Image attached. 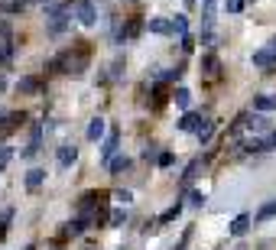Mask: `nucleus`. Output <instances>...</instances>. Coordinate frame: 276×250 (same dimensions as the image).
Instances as JSON below:
<instances>
[{
	"label": "nucleus",
	"mask_w": 276,
	"mask_h": 250,
	"mask_svg": "<svg viewBox=\"0 0 276 250\" xmlns=\"http://www.w3.org/2000/svg\"><path fill=\"white\" fill-rule=\"evenodd\" d=\"M52 68H62V71H72V75H82V71L88 68V49H85V42H75V49L62 52V56L52 62Z\"/></svg>",
	"instance_id": "1"
},
{
	"label": "nucleus",
	"mask_w": 276,
	"mask_h": 250,
	"mask_svg": "<svg viewBox=\"0 0 276 250\" xmlns=\"http://www.w3.org/2000/svg\"><path fill=\"white\" fill-rule=\"evenodd\" d=\"M68 16H72V7H59V4L46 7V30H49V36L65 33L68 30Z\"/></svg>",
	"instance_id": "2"
},
{
	"label": "nucleus",
	"mask_w": 276,
	"mask_h": 250,
	"mask_svg": "<svg viewBox=\"0 0 276 250\" xmlns=\"http://www.w3.org/2000/svg\"><path fill=\"white\" fill-rule=\"evenodd\" d=\"M72 13L78 16V23H82V26H94V23H97V7H94V0H75V4H72Z\"/></svg>",
	"instance_id": "3"
},
{
	"label": "nucleus",
	"mask_w": 276,
	"mask_h": 250,
	"mask_svg": "<svg viewBox=\"0 0 276 250\" xmlns=\"http://www.w3.org/2000/svg\"><path fill=\"white\" fill-rule=\"evenodd\" d=\"M104 198H108V192H88L85 198H82V205H78V208H82V214L88 218V211H94L97 205H101Z\"/></svg>",
	"instance_id": "4"
},
{
	"label": "nucleus",
	"mask_w": 276,
	"mask_h": 250,
	"mask_svg": "<svg viewBox=\"0 0 276 250\" xmlns=\"http://www.w3.org/2000/svg\"><path fill=\"white\" fill-rule=\"evenodd\" d=\"M254 65H257V68H273V65H276V52H273V49L254 52Z\"/></svg>",
	"instance_id": "5"
},
{
	"label": "nucleus",
	"mask_w": 276,
	"mask_h": 250,
	"mask_svg": "<svg viewBox=\"0 0 276 250\" xmlns=\"http://www.w3.org/2000/svg\"><path fill=\"white\" fill-rule=\"evenodd\" d=\"M244 127L250 130V133H270V130H273V127H270V120H266V117H260V114L247 117V123H244Z\"/></svg>",
	"instance_id": "6"
},
{
	"label": "nucleus",
	"mask_w": 276,
	"mask_h": 250,
	"mask_svg": "<svg viewBox=\"0 0 276 250\" xmlns=\"http://www.w3.org/2000/svg\"><path fill=\"white\" fill-rule=\"evenodd\" d=\"M146 26H149V33H159V36H169V33H172V20H166V16H153Z\"/></svg>",
	"instance_id": "7"
},
{
	"label": "nucleus",
	"mask_w": 276,
	"mask_h": 250,
	"mask_svg": "<svg viewBox=\"0 0 276 250\" xmlns=\"http://www.w3.org/2000/svg\"><path fill=\"white\" fill-rule=\"evenodd\" d=\"M56 159H59V166H62V169H68V166H72L75 159H78V149H75V146H59Z\"/></svg>",
	"instance_id": "8"
},
{
	"label": "nucleus",
	"mask_w": 276,
	"mask_h": 250,
	"mask_svg": "<svg viewBox=\"0 0 276 250\" xmlns=\"http://www.w3.org/2000/svg\"><path fill=\"white\" fill-rule=\"evenodd\" d=\"M104 133H108V120L104 117H94L91 123H88V140H101Z\"/></svg>",
	"instance_id": "9"
},
{
	"label": "nucleus",
	"mask_w": 276,
	"mask_h": 250,
	"mask_svg": "<svg viewBox=\"0 0 276 250\" xmlns=\"http://www.w3.org/2000/svg\"><path fill=\"white\" fill-rule=\"evenodd\" d=\"M247 231H250V218H247V214H237V218L231 221V234H234V237H244Z\"/></svg>",
	"instance_id": "10"
},
{
	"label": "nucleus",
	"mask_w": 276,
	"mask_h": 250,
	"mask_svg": "<svg viewBox=\"0 0 276 250\" xmlns=\"http://www.w3.org/2000/svg\"><path fill=\"white\" fill-rule=\"evenodd\" d=\"M202 71H205L208 78H218V71H221L218 56H202Z\"/></svg>",
	"instance_id": "11"
},
{
	"label": "nucleus",
	"mask_w": 276,
	"mask_h": 250,
	"mask_svg": "<svg viewBox=\"0 0 276 250\" xmlns=\"http://www.w3.org/2000/svg\"><path fill=\"white\" fill-rule=\"evenodd\" d=\"M33 0H0V10L4 13H23Z\"/></svg>",
	"instance_id": "12"
},
{
	"label": "nucleus",
	"mask_w": 276,
	"mask_h": 250,
	"mask_svg": "<svg viewBox=\"0 0 276 250\" xmlns=\"http://www.w3.org/2000/svg\"><path fill=\"white\" fill-rule=\"evenodd\" d=\"M39 143H42V123L33 127V140H30V146L23 149V156H36V153H39Z\"/></svg>",
	"instance_id": "13"
},
{
	"label": "nucleus",
	"mask_w": 276,
	"mask_h": 250,
	"mask_svg": "<svg viewBox=\"0 0 276 250\" xmlns=\"http://www.w3.org/2000/svg\"><path fill=\"white\" fill-rule=\"evenodd\" d=\"M198 127H202V117H198V114H185V117L179 120V130H182V133H195Z\"/></svg>",
	"instance_id": "14"
},
{
	"label": "nucleus",
	"mask_w": 276,
	"mask_h": 250,
	"mask_svg": "<svg viewBox=\"0 0 276 250\" xmlns=\"http://www.w3.org/2000/svg\"><path fill=\"white\" fill-rule=\"evenodd\" d=\"M46 182V169H30L26 172V189H39Z\"/></svg>",
	"instance_id": "15"
},
{
	"label": "nucleus",
	"mask_w": 276,
	"mask_h": 250,
	"mask_svg": "<svg viewBox=\"0 0 276 250\" xmlns=\"http://www.w3.org/2000/svg\"><path fill=\"white\" fill-rule=\"evenodd\" d=\"M254 107H257V111H276V94H257Z\"/></svg>",
	"instance_id": "16"
},
{
	"label": "nucleus",
	"mask_w": 276,
	"mask_h": 250,
	"mask_svg": "<svg viewBox=\"0 0 276 250\" xmlns=\"http://www.w3.org/2000/svg\"><path fill=\"white\" fill-rule=\"evenodd\" d=\"M114 153H117V133H111L108 140H104V149H101V159L104 163H111L114 159Z\"/></svg>",
	"instance_id": "17"
},
{
	"label": "nucleus",
	"mask_w": 276,
	"mask_h": 250,
	"mask_svg": "<svg viewBox=\"0 0 276 250\" xmlns=\"http://www.w3.org/2000/svg\"><path fill=\"white\" fill-rule=\"evenodd\" d=\"M211 133H215V123H211V120H202V127L195 130V137H198V143H208Z\"/></svg>",
	"instance_id": "18"
},
{
	"label": "nucleus",
	"mask_w": 276,
	"mask_h": 250,
	"mask_svg": "<svg viewBox=\"0 0 276 250\" xmlns=\"http://www.w3.org/2000/svg\"><path fill=\"white\" fill-rule=\"evenodd\" d=\"M108 166H111V172L117 176V172H127V169H130V159H127V156H114Z\"/></svg>",
	"instance_id": "19"
},
{
	"label": "nucleus",
	"mask_w": 276,
	"mask_h": 250,
	"mask_svg": "<svg viewBox=\"0 0 276 250\" xmlns=\"http://www.w3.org/2000/svg\"><path fill=\"white\" fill-rule=\"evenodd\" d=\"M273 214H276V198H270V202H266L260 211H257V221H270Z\"/></svg>",
	"instance_id": "20"
},
{
	"label": "nucleus",
	"mask_w": 276,
	"mask_h": 250,
	"mask_svg": "<svg viewBox=\"0 0 276 250\" xmlns=\"http://www.w3.org/2000/svg\"><path fill=\"white\" fill-rule=\"evenodd\" d=\"M16 91H23V94H33V91H39V82H36V78H20Z\"/></svg>",
	"instance_id": "21"
},
{
	"label": "nucleus",
	"mask_w": 276,
	"mask_h": 250,
	"mask_svg": "<svg viewBox=\"0 0 276 250\" xmlns=\"http://www.w3.org/2000/svg\"><path fill=\"white\" fill-rule=\"evenodd\" d=\"M175 104H179L182 111H189V104H192V91H189V88H179V91H175Z\"/></svg>",
	"instance_id": "22"
},
{
	"label": "nucleus",
	"mask_w": 276,
	"mask_h": 250,
	"mask_svg": "<svg viewBox=\"0 0 276 250\" xmlns=\"http://www.w3.org/2000/svg\"><path fill=\"white\" fill-rule=\"evenodd\" d=\"M123 218H127V214H123V208H114V211L108 214V228H120Z\"/></svg>",
	"instance_id": "23"
},
{
	"label": "nucleus",
	"mask_w": 276,
	"mask_h": 250,
	"mask_svg": "<svg viewBox=\"0 0 276 250\" xmlns=\"http://www.w3.org/2000/svg\"><path fill=\"white\" fill-rule=\"evenodd\" d=\"M172 33L185 36V33H189V20H185V16H175V20H172Z\"/></svg>",
	"instance_id": "24"
},
{
	"label": "nucleus",
	"mask_w": 276,
	"mask_h": 250,
	"mask_svg": "<svg viewBox=\"0 0 276 250\" xmlns=\"http://www.w3.org/2000/svg\"><path fill=\"white\" fill-rule=\"evenodd\" d=\"M179 211H182V205L175 202V205H172V208H169V211H163V218H159V221H172V218H179Z\"/></svg>",
	"instance_id": "25"
},
{
	"label": "nucleus",
	"mask_w": 276,
	"mask_h": 250,
	"mask_svg": "<svg viewBox=\"0 0 276 250\" xmlns=\"http://www.w3.org/2000/svg\"><path fill=\"white\" fill-rule=\"evenodd\" d=\"M10 159H13V149H10V146H0V169L10 163Z\"/></svg>",
	"instance_id": "26"
},
{
	"label": "nucleus",
	"mask_w": 276,
	"mask_h": 250,
	"mask_svg": "<svg viewBox=\"0 0 276 250\" xmlns=\"http://www.w3.org/2000/svg\"><path fill=\"white\" fill-rule=\"evenodd\" d=\"M224 10H228V13H240V10H244V0H228Z\"/></svg>",
	"instance_id": "27"
},
{
	"label": "nucleus",
	"mask_w": 276,
	"mask_h": 250,
	"mask_svg": "<svg viewBox=\"0 0 276 250\" xmlns=\"http://www.w3.org/2000/svg\"><path fill=\"white\" fill-rule=\"evenodd\" d=\"M263 149H276V127L263 137Z\"/></svg>",
	"instance_id": "28"
},
{
	"label": "nucleus",
	"mask_w": 276,
	"mask_h": 250,
	"mask_svg": "<svg viewBox=\"0 0 276 250\" xmlns=\"http://www.w3.org/2000/svg\"><path fill=\"white\" fill-rule=\"evenodd\" d=\"M198 166H202V163H198V159H195V163H192L189 169H185V176H182L185 182H189V179H195V172H198Z\"/></svg>",
	"instance_id": "29"
},
{
	"label": "nucleus",
	"mask_w": 276,
	"mask_h": 250,
	"mask_svg": "<svg viewBox=\"0 0 276 250\" xmlns=\"http://www.w3.org/2000/svg\"><path fill=\"white\" fill-rule=\"evenodd\" d=\"M172 159H175L172 153H159V159H156V163H159V166L166 169V166H172Z\"/></svg>",
	"instance_id": "30"
},
{
	"label": "nucleus",
	"mask_w": 276,
	"mask_h": 250,
	"mask_svg": "<svg viewBox=\"0 0 276 250\" xmlns=\"http://www.w3.org/2000/svg\"><path fill=\"white\" fill-rule=\"evenodd\" d=\"M114 198H117L120 205H130V202H133V195H130V192H123V189H120L117 195H114Z\"/></svg>",
	"instance_id": "31"
},
{
	"label": "nucleus",
	"mask_w": 276,
	"mask_h": 250,
	"mask_svg": "<svg viewBox=\"0 0 276 250\" xmlns=\"http://www.w3.org/2000/svg\"><path fill=\"white\" fill-rule=\"evenodd\" d=\"M182 49H185V52H192V49H195V39H192V36H189V33H185V36H182Z\"/></svg>",
	"instance_id": "32"
},
{
	"label": "nucleus",
	"mask_w": 276,
	"mask_h": 250,
	"mask_svg": "<svg viewBox=\"0 0 276 250\" xmlns=\"http://www.w3.org/2000/svg\"><path fill=\"white\" fill-rule=\"evenodd\" d=\"M189 198H192V205H202V202H205V195H202V192H192Z\"/></svg>",
	"instance_id": "33"
},
{
	"label": "nucleus",
	"mask_w": 276,
	"mask_h": 250,
	"mask_svg": "<svg viewBox=\"0 0 276 250\" xmlns=\"http://www.w3.org/2000/svg\"><path fill=\"white\" fill-rule=\"evenodd\" d=\"M266 49H273V52H276V36H273V39H270V46H266Z\"/></svg>",
	"instance_id": "34"
},
{
	"label": "nucleus",
	"mask_w": 276,
	"mask_h": 250,
	"mask_svg": "<svg viewBox=\"0 0 276 250\" xmlns=\"http://www.w3.org/2000/svg\"><path fill=\"white\" fill-rule=\"evenodd\" d=\"M7 120V111H4V107H0V123H4Z\"/></svg>",
	"instance_id": "35"
},
{
	"label": "nucleus",
	"mask_w": 276,
	"mask_h": 250,
	"mask_svg": "<svg viewBox=\"0 0 276 250\" xmlns=\"http://www.w3.org/2000/svg\"><path fill=\"white\" fill-rule=\"evenodd\" d=\"M4 85H7V82H4V75H0V88H4Z\"/></svg>",
	"instance_id": "36"
},
{
	"label": "nucleus",
	"mask_w": 276,
	"mask_h": 250,
	"mask_svg": "<svg viewBox=\"0 0 276 250\" xmlns=\"http://www.w3.org/2000/svg\"><path fill=\"white\" fill-rule=\"evenodd\" d=\"M205 4H211V0H205Z\"/></svg>",
	"instance_id": "37"
}]
</instances>
